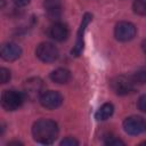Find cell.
Masks as SVG:
<instances>
[{
  "instance_id": "1",
  "label": "cell",
  "mask_w": 146,
  "mask_h": 146,
  "mask_svg": "<svg viewBox=\"0 0 146 146\" xmlns=\"http://www.w3.org/2000/svg\"><path fill=\"white\" fill-rule=\"evenodd\" d=\"M32 136L39 144H52L58 137V125L55 121L49 119L38 120L32 127Z\"/></svg>"
},
{
  "instance_id": "2",
  "label": "cell",
  "mask_w": 146,
  "mask_h": 146,
  "mask_svg": "<svg viewBox=\"0 0 146 146\" xmlns=\"http://www.w3.org/2000/svg\"><path fill=\"white\" fill-rule=\"evenodd\" d=\"M25 96L17 90H5L1 95V105L6 111H16L24 103Z\"/></svg>"
},
{
  "instance_id": "3",
  "label": "cell",
  "mask_w": 146,
  "mask_h": 146,
  "mask_svg": "<svg viewBox=\"0 0 146 146\" xmlns=\"http://www.w3.org/2000/svg\"><path fill=\"white\" fill-rule=\"evenodd\" d=\"M110 84H111L112 90L116 95H120V96H124V95L130 94L133 90L135 86H136L131 76H125V75L115 76L114 79L111 80Z\"/></svg>"
},
{
  "instance_id": "4",
  "label": "cell",
  "mask_w": 146,
  "mask_h": 146,
  "mask_svg": "<svg viewBox=\"0 0 146 146\" xmlns=\"http://www.w3.org/2000/svg\"><path fill=\"white\" fill-rule=\"evenodd\" d=\"M36 57L43 63H52L58 58V49L50 42H41L35 49Z\"/></svg>"
},
{
  "instance_id": "5",
  "label": "cell",
  "mask_w": 146,
  "mask_h": 146,
  "mask_svg": "<svg viewBox=\"0 0 146 146\" xmlns=\"http://www.w3.org/2000/svg\"><path fill=\"white\" fill-rule=\"evenodd\" d=\"M44 92V83L40 78H32L25 81L24 83V96L29 99L40 98L41 95Z\"/></svg>"
},
{
  "instance_id": "6",
  "label": "cell",
  "mask_w": 146,
  "mask_h": 146,
  "mask_svg": "<svg viewBox=\"0 0 146 146\" xmlns=\"http://www.w3.org/2000/svg\"><path fill=\"white\" fill-rule=\"evenodd\" d=\"M123 130L128 135L137 136L146 131V121L141 116L132 115L123 121Z\"/></svg>"
},
{
  "instance_id": "7",
  "label": "cell",
  "mask_w": 146,
  "mask_h": 146,
  "mask_svg": "<svg viewBox=\"0 0 146 146\" xmlns=\"http://www.w3.org/2000/svg\"><path fill=\"white\" fill-rule=\"evenodd\" d=\"M136 32H137L136 26L130 22H120L115 25L114 29V35L116 40L122 42L132 40L136 35Z\"/></svg>"
},
{
  "instance_id": "8",
  "label": "cell",
  "mask_w": 146,
  "mask_h": 146,
  "mask_svg": "<svg viewBox=\"0 0 146 146\" xmlns=\"http://www.w3.org/2000/svg\"><path fill=\"white\" fill-rule=\"evenodd\" d=\"M92 19V15L91 14H84L83 17H82V21H81V24H80V27L78 30V34H76V41H75V46L73 47L72 49V55L73 56H79L82 50H83V46H84V32L87 30V26L89 25V23L91 22Z\"/></svg>"
},
{
  "instance_id": "9",
  "label": "cell",
  "mask_w": 146,
  "mask_h": 146,
  "mask_svg": "<svg viewBox=\"0 0 146 146\" xmlns=\"http://www.w3.org/2000/svg\"><path fill=\"white\" fill-rule=\"evenodd\" d=\"M39 102L43 107H46L48 110H55V108H57L62 105L63 97L57 91L48 90V91H44L41 95V97L39 98Z\"/></svg>"
},
{
  "instance_id": "10",
  "label": "cell",
  "mask_w": 146,
  "mask_h": 146,
  "mask_svg": "<svg viewBox=\"0 0 146 146\" xmlns=\"http://www.w3.org/2000/svg\"><path fill=\"white\" fill-rule=\"evenodd\" d=\"M0 54H1L2 59L7 60V62H13V60H16L17 58H19V56L22 54V49L15 42H7L1 47Z\"/></svg>"
},
{
  "instance_id": "11",
  "label": "cell",
  "mask_w": 146,
  "mask_h": 146,
  "mask_svg": "<svg viewBox=\"0 0 146 146\" xmlns=\"http://www.w3.org/2000/svg\"><path fill=\"white\" fill-rule=\"evenodd\" d=\"M49 36L51 39H54L55 41L62 42V41L67 39V36H68V29H67V26L65 24L57 22V23H55V24H52L50 26V29H49Z\"/></svg>"
},
{
  "instance_id": "12",
  "label": "cell",
  "mask_w": 146,
  "mask_h": 146,
  "mask_svg": "<svg viewBox=\"0 0 146 146\" xmlns=\"http://www.w3.org/2000/svg\"><path fill=\"white\" fill-rule=\"evenodd\" d=\"M50 79L55 83L64 84L71 80V72L66 68H57L50 73Z\"/></svg>"
},
{
  "instance_id": "13",
  "label": "cell",
  "mask_w": 146,
  "mask_h": 146,
  "mask_svg": "<svg viewBox=\"0 0 146 146\" xmlns=\"http://www.w3.org/2000/svg\"><path fill=\"white\" fill-rule=\"evenodd\" d=\"M113 112H114V106L111 103H105L98 108V111L95 114V117L97 121H105L110 116H112Z\"/></svg>"
},
{
  "instance_id": "14",
  "label": "cell",
  "mask_w": 146,
  "mask_h": 146,
  "mask_svg": "<svg viewBox=\"0 0 146 146\" xmlns=\"http://www.w3.org/2000/svg\"><path fill=\"white\" fill-rule=\"evenodd\" d=\"M44 7L50 18H57L60 14L59 0H44Z\"/></svg>"
},
{
  "instance_id": "15",
  "label": "cell",
  "mask_w": 146,
  "mask_h": 146,
  "mask_svg": "<svg viewBox=\"0 0 146 146\" xmlns=\"http://www.w3.org/2000/svg\"><path fill=\"white\" fill-rule=\"evenodd\" d=\"M132 9L136 14L146 16V0H136L132 5Z\"/></svg>"
},
{
  "instance_id": "16",
  "label": "cell",
  "mask_w": 146,
  "mask_h": 146,
  "mask_svg": "<svg viewBox=\"0 0 146 146\" xmlns=\"http://www.w3.org/2000/svg\"><path fill=\"white\" fill-rule=\"evenodd\" d=\"M131 78H132L135 84H143V83H146V72H145V71H138V72H136Z\"/></svg>"
},
{
  "instance_id": "17",
  "label": "cell",
  "mask_w": 146,
  "mask_h": 146,
  "mask_svg": "<svg viewBox=\"0 0 146 146\" xmlns=\"http://www.w3.org/2000/svg\"><path fill=\"white\" fill-rule=\"evenodd\" d=\"M104 141H105V144H106V145H111V146L124 145V141H122L121 139H119V138H116L115 136H112V135H107Z\"/></svg>"
},
{
  "instance_id": "18",
  "label": "cell",
  "mask_w": 146,
  "mask_h": 146,
  "mask_svg": "<svg viewBox=\"0 0 146 146\" xmlns=\"http://www.w3.org/2000/svg\"><path fill=\"white\" fill-rule=\"evenodd\" d=\"M9 80H10V71L5 68V67H1L0 68V81H1V83L5 84Z\"/></svg>"
},
{
  "instance_id": "19",
  "label": "cell",
  "mask_w": 146,
  "mask_h": 146,
  "mask_svg": "<svg viewBox=\"0 0 146 146\" xmlns=\"http://www.w3.org/2000/svg\"><path fill=\"white\" fill-rule=\"evenodd\" d=\"M62 146H76L79 145V141L76 139H74L73 137H66L60 141Z\"/></svg>"
},
{
  "instance_id": "20",
  "label": "cell",
  "mask_w": 146,
  "mask_h": 146,
  "mask_svg": "<svg viewBox=\"0 0 146 146\" xmlns=\"http://www.w3.org/2000/svg\"><path fill=\"white\" fill-rule=\"evenodd\" d=\"M138 108H139L141 112L146 113V95H143V96L138 99Z\"/></svg>"
},
{
  "instance_id": "21",
  "label": "cell",
  "mask_w": 146,
  "mask_h": 146,
  "mask_svg": "<svg viewBox=\"0 0 146 146\" xmlns=\"http://www.w3.org/2000/svg\"><path fill=\"white\" fill-rule=\"evenodd\" d=\"M30 1H31V0H13V2H14L17 7H24V6L29 5Z\"/></svg>"
},
{
  "instance_id": "22",
  "label": "cell",
  "mask_w": 146,
  "mask_h": 146,
  "mask_svg": "<svg viewBox=\"0 0 146 146\" xmlns=\"http://www.w3.org/2000/svg\"><path fill=\"white\" fill-rule=\"evenodd\" d=\"M143 49H144V51L146 52V40L143 42Z\"/></svg>"
},
{
  "instance_id": "23",
  "label": "cell",
  "mask_w": 146,
  "mask_h": 146,
  "mask_svg": "<svg viewBox=\"0 0 146 146\" xmlns=\"http://www.w3.org/2000/svg\"><path fill=\"white\" fill-rule=\"evenodd\" d=\"M140 145H146V141H144V143H141Z\"/></svg>"
}]
</instances>
